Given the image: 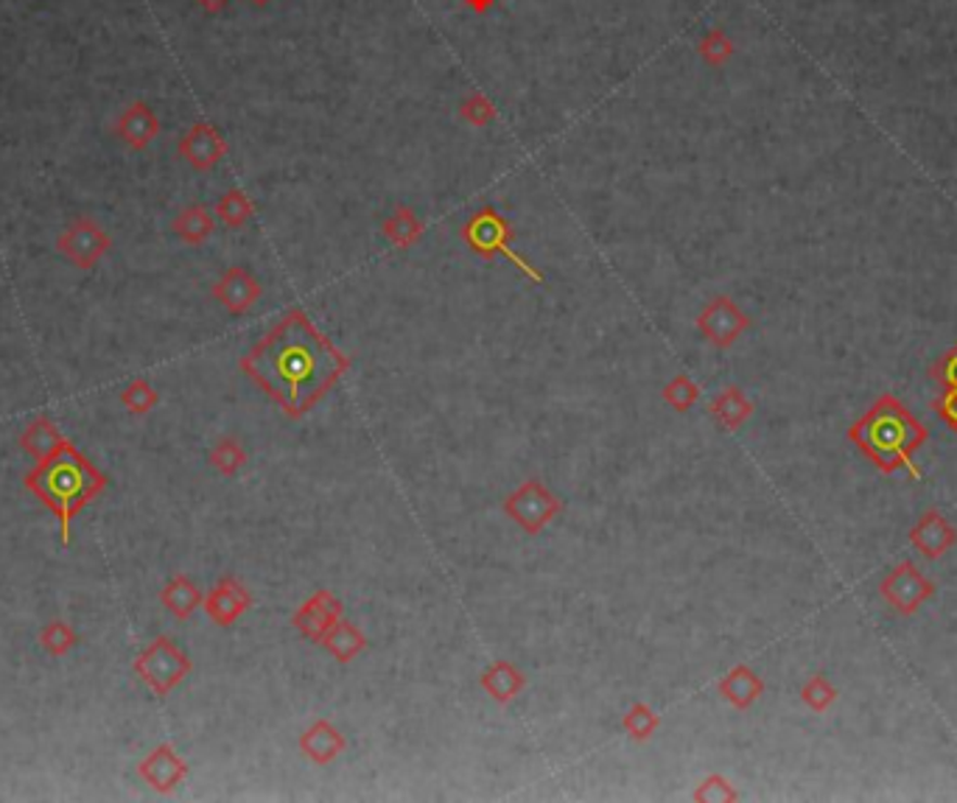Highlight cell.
<instances>
[{"mask_svg": "<svg viewBox=\"0 0 957 803\" xmlns=\"http://www.w3.org/2000/svg\"><path fill=\"white\" fill-rule=\"evenodd\" d=\"M253 3H258V7H266V3H269V0H253Z\"/></svg>", "mask_w": 957, "mask_h": 803, "instance_id": "obj_40", "label": "cell"}, {"mask_svg": "<svg viewBox=\"0 0 957 803\" xmlns=\"http://www.w3.org/2000/svg\"><path fill=\"white\" fill-rule=\"evenodd\" d=\"M132 672L157 698H168L177 686L193 672V661L186 655L174 638L157 636L146 650H140L132 661Z\"/></svg>", "mask_w": 957, "mask_h": 803, "instance_id": "obj_5", "label": "cell"}, {"mask_svg": "<svg viewBox=\"0 0 957 803\" xmlns=\"http://www.w3.org/2000/svg\"><path fill=\"white\" fill-rule=\"evenodd\" d=\"M113 246V239L104 233V227L95 225L93 219H76L65 227L56 239V250L65 260L76 269H93Z\"/></svg>", "mask_w": 957, "mask_h": 803, "instance_id": "obj_9", "label": "cell"}, {"mask_svg": "<svg viewBox=\"0 0 957 803\" xmlns=\"http://www.w3.org/2000/svg\"><path fill=\"white\" fill-rule=\"evenodd\" d=\"M120 404H124V409L132 418H143V415H149L160 404V395L146 379H135L132 384L124 386V392H120Z\"/></svg>", "mask_w": 957, "mask_h": 803, "instance_id": "obj_31", "label": "cell"}, {"mask_svg": "<svg viewBox=\"0 0 957 803\" xmlns=\"http://www.w3.org/2000/svg\"><path fill=\"white\" fill-rule=\"evenodd\" d=\"M719 694L731 709L748 711L765 694V680L748 664H737L733 670L725 672V677L719 680Z\"/></svg>", "mask_w": 957, "mask_h": 803, "instance_id": "obj_20", "label": "cell"}, {"mask_svg": "<svg viewBox=\"0 0 957 803\" xmlns=\"http://www.w3.org/2000/svg\"><path fill=\"white\" fill-rule=\"evenodd\" d=\"M202 602H205V594L200 591V585L193 583L188 574H177V577L168 579L160 591V604L171 613L177 622H188L193 613L200 611Z\"/></svg>", "mask_w": 957, "mask_h": 803, "instance_id": "obj_21", "label": "cell"}, {"mask_svg": "<svg viewBox=\"0 0 957 803\" xmlns=\"http://www.w3.org/2000/svg\"><path fill=\"white\" fill-rule=\"evenodd\" d=\"M115 135H118L129 149L135 152H143V149L152 143L160 135V120L152 113V106L143 104V101H135L132 106H127L120 118L115 120Z\"/></svg>", "mask_w": 957, "mask_h": 803, "instance_id": "obj_17", "label": "cell"}, {"mask_svg": "<svg viewBox=\"0 0 957 803\" xmlns=\"http://www.w3.org/2000/svg\"><path fill=\"white\" fill-rule=\"evenodd\" d=\"M459 115H462V120H468L471 127L478 129L493 124V118H496V106H493V101L487 99L485 93H471L462 99V104H459Z\"/></svg>", "mask_w": 957, "mask_h": 803, "instance_id": "obj_34", "label": "cell"}, {"mask_svg": "<svg viewBox=\"0 0 957 803\" xmlns=\"http://www.w3.org/2000/svg\"><path fill=\"white\" fill-rule=\"evenodd\" d=\"M700 398H703V390L689 375H675V379L661 386V400L680 415L691 412L700 404Z\"/></svg>", "mask_w": 957, "mask_h": 803, "instance_id": "obj_29", "label": "cell"}, {"mask_svg": "<svg viewBox=\"0 0 957 803\" xmlns=\"http://www.w3.org/2000/svg\"><path fill=\"white\" fill-rule=\"evenodd\" d=\"M65 443H67L65 434H62L60 429H56V423H53L51 418H46V415H42V418H34L31 423L26 425V432L21 434V448L28 454V457L37 459V462H46V459H51L53 454H60L62 448H65Z\"/></svg>", "mask_w": 957, "mask_h": 803, "instance_id": "obj_22", "label": "cell"}, {"mask_svg": "<svg viewBox=\"0 0 957 803\" xmlns=\"http://www.w3.org/2000/svg\"><path fill=\"white\" fill-rule=\"evenodd\" d=\"M478 686L485 689L487 698L499 705H510L512 700L524 694L526 689V675L512 664V661H493L482 675H478Z\"/></svg>", "mask_w": 957, "mask_h": 803, "instance_id": "obj_19", "label": "cell"}, {"mask_svg": "<svg viewBox=\"0 0 957 803\" xmlns=\"http://www.w3.org/2000/svg\"><path fill=\"white\" fill-rule=\"evenodd\" d=\"M331 350L326 336H319L308 317L303 311H292L280 326L266 333L260 345L250 350L241 370L278 400L289 415L292 404L303 400V412L308 409L303 398V386L311 384V375L317 370V361L322 353Z\"/></svg>", "mask_w": 957, "mask_h": 803, "instance_id": "obj_1", "label": "cell"}, {"mask_svg": "<svg viewBox=\"0 0 957 803\" xmlns=\"http://www.w3.org/2000/svg\"><path fill=\"white\" fill-rule=\"evenodd\" d=\"M622 730L633 742H650L661 730V717L647 703H633L622 717Z\"/></svg>", "mask_w": 957, "mask_h": 803, "instance_id": "obj_28", "label": "cell"}, {"mask_svg": "<svg viewBox=\"0 0 957 803\" xmlns=\"http://www.w3.org/2000/svg\"><path fill=\"white\" fill-rule=\"evenodd\" d=\"M188 762L177 753L171 742H160L152 753L138 762V776L160 795H171L188 778Z\"/></svg>", "mask_w": 957, "mask_h": 803, "instance_id": "obj_11", "label": "cell"}, {"mask_svg": "<svg viewBox=\"0 0 957 803\" xmlns=\"http://www.w3.org/2000/svg\"><path fill=\"white\" fill-rule=\"evenodd\" d=\"M932 409L946 425H949L952 432L957 434V390H944L932 400Z\"/></svg>", "mask_w": 957, "mask_h": 803, "instance_id": "obj_37", "label": "cell"}, {"mask_svg": "<svg viewBox=\"0 0 957 803\" xmlns=\"http://www.w3.org/2000/svg\"><path fill=\"white\" fill-rule=\"evenodd\" d=\"M879 594H882V599L891 604L893 611L902 613V616H913L921 604L935 597V583L913 560H902L882 579Z\"/></svg>", "mask_w": 957, "mask_h": 803, "instance_id": "obj_7", "label": "cell"}, {"mask_svg": "<svg viewBox=\"0 0 957 803\" xmlns=\"http://www.w3.org/2000/svg\"><path fill=\"white\" fill-rule=\"evenodd\" d=\"M196 3H200L202 9H205V12H210V14H219L221 9L227 7V3H230V0H196Z\"/></svg>", "mask_w": 957, "mask_h": 803, "instance_id": "obj_39", "label": "cell"}, {"mask_svg": "<svg viewBox=\"0 0 957 803\" xmlns=\"http://www.w3.org/2000/svg\"><path fill=\"white\" fill-rule=\"evenodd\" d=\"M731 53H733L731 37L725 31H719V28H712V31L700 40V56H703L709 65H723V62L731 60Z\"/></svg>", "mask_w": 957, "mask_h": 803, "instance_id": "obj_35", "label": "cell"}, {"mask_svg": "<svg viewBox=\"0 0 957 803\" xmlns=\"http://www.w3.org/2000/svg\"><path fill=\"white\" fill-rule=\"evenodd\" d=\"M691 801L698 803H733L739 801V792L731 781L719 773H712V776H705L703 781L694 787L691 792Z\"/></svg>", "mask_w": 957, "mask_h": 803, "instance_id": "obj_33", "label": "cell"}, {"mask_svg": "<svg viewBox=\"0 0 957 803\" xmlns=\"http://www.w3.org/2000/svg\"><path fill=\"white\" fill-rule=\"evenodd\" d=\"M180 157L186 160L188 166L196 168V171H210L221 163V157L227 154V140L221 138L219 129L200 120L193 124L186 135H182L180 146H177Z\"/></svg>", "mask_w": 957, "mask_h": 803, "instance_id": "obj_14", "label": "cell"}, {"mask_svg": "<svg viewBox=\"0 0 957 803\" xmlns=\"http://www.w3.org/2000/svg\"><path fill=\"white\" fill-rule=\"evenodd\" d=\"M927 437V425L896 395H879L871 409L848 429L851 443L879 473L907 471L913 479H921L916 451Z\"/></svg>", "mask_w": 957, "mask_h": 803, "instance_id": "obj_3", "label": "cell"}, {"mask_svg": "<svg viewBox=\"0 0 957 803\" xmlns=\"http://www.w3.org/2000/svg\"><path fill=\"white\" fill-rule=\"evenodd\" d=\"M299 753L314 764H333L347 751V739L328 717H317L299 734Z\"/></svg>", "mask_w": 957, "mask_h": 803, "instance_id": "obj_15", "label": "cell"}, {"mask_svg": "<svg viewBox=\"0 0 957 803\" xmlns=\"http://www.w3.org/2000/svg\"><path fill=\"white\" fill-rule=\"evenodd\" d=\"M801 700L809 711L815 714H826L831 705L838 703V689L831 684L829 677L824 675H812L804 686H801Z\"/></svg>", "mask_w": 957, "mask_h": 803, "instance_id": "obj_32", "label": "cell"}, {"mask_svg": "<svg viewBox=\"0 0 957 803\" xmlns=\"http://www.w3.org/2000/svg\"><path fill=\"white\" fill-rule=\"evenodd\" d=\"M250 608H253V591L235 577H221L202 602V611L216 627H233Z\"/></svg>", "mask_w": 957, "mask_h": 803, "instance_id": "obj_12", "label": "cell"}, {"mask_svg": "<svg viewBox=\"0 0 957 803\" xmlns=\"http://www.w3.org/2000/svg\"><path fill=\"white\" fill-rule=\"evenodd\" d=\"M462 239H465V244L471 246V253L478 255V258L496 260L499 255H505V258L510 260V264L515 266L521 275H526V278L535 280V283H540V280H544V275H540L538 269L529 264V260L521 258V255L515 253V246H512L510 221H507L505 216L496 211V207L487 205V207H482L478 213H473L471 219L462 225Z\"/></svg>", "mask_w": 957, "mask_h": 803, "instance_id": "obj_4", "label": "cell"}, {"mask_svg": "<svg viewBox=\"0 0 957 803\" xmlns=\"http://www.w3.org/2000/svg\"><path fill=\"white\" fill-rule=\"evenodd\" d=\"M210 292L213 299H216L225 311H230L233 317H241V314H246L250 308H255V303L260 299L264 289H260L258 278H255L250 269H244V266H230V269L213 283Z\"/></svg>", "mask_w": 957, "mask_h": 803, "instance_id": "obj_13", "label": "cell"}, {"mask_svg": "<svg viewBox=\"0 0 957 803\" xmlns=\"http://www.w3.org/2000/svg\"><path fill=\"white\" fill-rule=\"evenodd\" d=\"M501 510H505L507 519L519 526V530H524L529 538H538L540 532H544L546 526L552 524L560 512H563V501H560L544 482L529 479V482L519 485L505 498Z\"/></svg>", "mask_w": 957, "mask_h": 803, "instance_id": "obj_6", "label": "cell"}, {"mask_svg": "<svg viewBox=\"0 0 957 803\" xmlns=\"http://www.w3.org/2000/svg\"><path fill=\"white\" fill-rule=\"evenodd\" d=\"M76 645H79V636H76L74 627L67 622H62V619H53V622H48L40 630V647L53 658H62L67 655V652H74Z\"/></svg>", "mask_w": 957, "mask_h": 803, "instance_id": "obj_30", "label": "cell"}, {"mask_svg": "<svg viewBox=\"0 0 957 803\" xmlns=\"http://www.w3.org/2000/svg\"><path fill=\"white\" fill-rule=\"evenodd\" d=\"M174 235L188 246H202L216 230V219L205 205H188L186 211L174 219Z\"/></svg>", "mask_w": 957, "mask_h": 803, "instance_id": "obj_25", "label": "cell"}, {"mask_svg": "<svg viewBox=\"0 0 957 803\" xmlns=\"http://www.w3.org/2000/svg\"><path fill=\"white\" fill-rule=\"evenodd\" d=\"M384 239L395 246V250H412L425 233V225L420 221L418 213L409 205H398L393 211V216H386L384 221Z\"/></svg>", "mask_w": 957, "mask_h": 803, "instance_id": "obj_24", "label": "cell"}, {"mask_svg": "<svg viewBox=\"0 0 957 803\" xmlns=\"http://www.w3.org/2000/svg\"><path fill=\"white\" fill-rule=\"evenodd\" d=\"M462 3L476 14H487L493 7H496V0H462Z\"/></svg>", "mask_w": 957, "mask_h": 803, "instance_id": "obj_38", "label": "cell"}, {"mask_svg": "<svg viewBox=\"0 0 957 803\" xmlns=\"http://www.w3.org/2000/svg\"><path fill=\"white\" fill-rule=\"evenodd\" d=\"M753 409L756 406L748 398V392L737 384H728L725 390H719L712 398V404H709V415L723 432H739L753 418Z\"/></svg>", "mask_w": 957, "mask_h": 803, "instance_id": "obj_18", "label": "cell"}, {"mask_svg": "<svg viewBox=\"0 0 957 803\" xmlns=\"http://www.w3.org/2000/svg\"><path fill=\"white\" fill-rule=\"evenodd\" d=\"M23 485L56 515V521H60V544L71 546L74 521L79 519V512L87 505H93L95 498L106 490L110 482L76 448L74 439H67L60 454H53L46 462H37V468L23 476Z\"/></svg>", "mask_w": 957, "mask_h": 803, "instance_id": "obj_2", "label": "cell"}, {"mask_svg": "<svg viewBox=\"0 0 957 803\" xmlns=\"http://www.w3.org/2000/svg\"><path fill=\"white\" fill-rule=\"evenodd\" d=\"M751 328V317L742 311V308L733 303L728 294H717L703 306V311L698 314V331L703 333V339L709 345H714L717 350H728L731 345H737V339Z\"/></svg>", "mask_w": 957, "mask_h": 803, "instance_id": "obj_8", "label": "cell"}, {"mask_svg": "<svg viewBox=\"0 0 957 803\" xmlns=\"http://www.w3.org/2000/svg\"><path fill=\"white\" fill-rule=\"evenodd\" d=\"M930 375L935 379V384H941L944 390H957V342L935 361V365H932Z\"/></svg>", "mask_w": 957, "mask_h": 803, "instance_id": "obj_36", "label": "cell"}, {"mask_svg": "<svg viewBox=\"0 0 957 803\" xmlns=\"http://www.w3.org/2000/svg\"><path fill=\"white\" fill-rule=\"evenodd\" d=\"M910 544L927 560H937L957 544V530L946 515H941L937 510H927L910 530Z\"/></svg>", "mask_w": 957, "mask_h": 803, "instance_id": "obj_16", "label": "cell"}, {"mask_svg": "<svg viewBox=\"0 0 957 803\" xmlns=\"http://www.w3.org/2000/svg\"><path fill=\"white\" fill-rule=\"evenodd\" d=\"M367 645H370V641H367V633L361 630L359 624H353L350 619H340V622L331 627V633L322 638V645L319 647H326L336 664L347 666L367 650Z\"/></svg>", "mask_w": 957, "mask_h": 803, "instance_id": "obj_23", "label": "cell"}, {"mask_svg": "<svg viewBox=\"0 0 957 803\" xmlns=\"http://www.w3.org/2000/svg\"><path fill=\"white\" fill-rule=\"evenodd\" d=\"M246 462H250V454L241 445V439L235 437L216 439L210 451H207V466L216 473H221V476H235L239 471H244Z\"/></svg>", "mask_w": 957, "mask_h": 803, "instance_id": "obj_26", "label": "cell"}, {"mask_svg": "<svg viewBox=\"0 0 957 803\" xmlns=\"http://www.w3.org/2000/svg\"><path fill=\"white\" fill-rule=\"evenodd\" d=\"M255 216V202L246 196L241 188H230L227 193H221L219 202H216V219L221 221L230 230H241L253 221Z\"/></svg>", "mask_w": 957, "mask_h": 803, "instance_id": "obj_27", "label": "cell"}, {"mask_svg": "<svg viewBox=\"0 0 957 803\" xmlns=\"http://www.w3.org/2000/svg\"><path fill=\"white\" fill-rule=\"evenodd\" d=\"M340 619H345V604H342V599L333 591H328V588H317V591H314L311 597L294 611L292 624L294 630L306 638V641H311V645H322V638L331 633V627L340 622Z\"/></svg>", "mask_w": 957, "mask_h": 803, "instance_id": "obj_10", "label": "cell"}]
</instances>
